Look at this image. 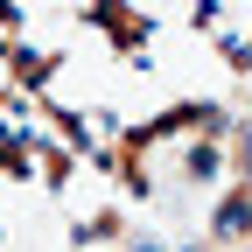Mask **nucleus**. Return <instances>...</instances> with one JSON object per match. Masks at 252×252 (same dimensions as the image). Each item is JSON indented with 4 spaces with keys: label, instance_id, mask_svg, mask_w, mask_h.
I'll list each match as a JSON object with an SVG mask.
<instances>
[{
    "label": "nucleus",
    "instance_id": "f257e3e1",
    "mask_svg": "<svg viewBox=\"0 0 252 252\" xmlns=\"http://www.w3.org/2000/svg\"><path fill=\"white\" fill-rule=\"evenodd\" d=\"M245 224H252V203H245V196H231V203H224V210H217V238H224V231H231V238H238V231H245Z\"/></svg>",
    "mask_w": 252,
    "mask_h": 252
}]
</instances>
